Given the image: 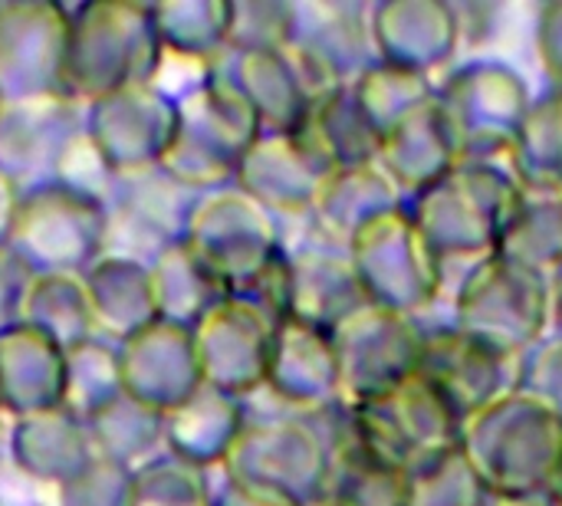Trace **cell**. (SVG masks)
<instances>
[{
	"label": "cell",
	"instance_id": "1",
	"mask_svg": "<svg viewBox=\"0 0 562 506\" xmlns=\"http://www.w3.org/2000/svg\"><path fill=\"white\" fill-rule=\"evenodd\" d=\"M520 194L507 158H461L441 181L408 198V214L441 263H477L497 254Z\"/></svg>",
	"mask_w": 562,
	"mask_h": 506
},
{
	"label": "cell",
	"instance_id": "2",
	"mask_svg": "<svg viewBox=\"0 0 562 506\" xmlns=\"http://www.w3.org/2000/svg\"><path fill=\"white\" fill-rule=\"evenodd\" d=\"M461 448L494 497H553L562 474V415L510 389L464 421Z\"/></svg>",
	"mask_w": 562,
	"mask_h": 506
},
{
	"label": "cell",
	"instance_id": "3",
	"mask_svg": "<svg viewBox=\"0 0 562 506\" xmlns=\"http://www.w3.org/2000/svg\"><path fill=\"white\" fill-rule=\"evenodd\" d=\"M333 464L336 441L296 415L247 421L221 468L247 506H313L329 497Z\"/></svg>",
	"mask_w": 562,
	"mask_h": 506
},
{
	"label": "cell",
	"instance_id": "4",
	"mask_svg": "<svg viewBox=\"0 0 562 506\" xmlns=\"http://www.w3.org/2000/svg\"><path fill=\"white\" fill-rule=\"evenodd\" d=\"M553 280L491 254L468 267L454 293L451 326L507 362H520L550 336Z\"/></svg>",
	"mask_w": 562,
	"mask_h": 506
},
{
	"label": "cell",
	"instance_id": "5",
	"mask_svg": "<svg viewBox=\"0 0 562 506\" xmlns=\"http://www.w3.org/2000/svg\"><path fill=\"white\" fill-rule=\"evenodd\" d=\"M260 132V119L244 92L227 76L214 72L201 89L178 99L175 142L161 168L171 181L201 191L234 184V175Z\"/></svg>",
	"mask_w": 562,
	"mask_h": 506
},
{
	"label": "cell",
	"instance_id": "6",
	"mask_svg": "<svg viewBox=\"0 0 562 506\" xmlns=\"http://www.w3.org/2000/svg\"><path fill=\"white\" fill-rule=\"evenodd\" d=\"M346 254L366 303L382 310L418 319L445 290L448 267L418 230L408 204L362 224L346 240Z\"/></svg>",
	"mask_w": 562,
	"mask_h": 506
},
{
	"label": "cell",
	"instance_id": "7",
	"mask_svg": "<svg viewBox=\"0 0 562 506\" xmlns=\"http://www.w3.org/2000/svg\"><path fill=\"white\" fill-rule=\"evenodd\" d=\"M346 428L352 445L395 471L415 474L461 445L464 421L422 375H412L392 392L349 405Z\"/></svg>",
	"mask_w": 562,
	"mask_h": 506
},
{
	"label": "cell",
	"instance_id": "8",
	"mask_svg": "<svg viewBox=\"0 0 562 506\" xmlns=\"http://www.w3.org/2000/svg\"><path fill=\"white\" fill-rule=\"evenodd\" d=\"M178 240L204 263L227 296L254 286L267 267L283 257L277 214L237 184L204 191L201 201L191 204Z\"/></svg>",
	"mask_w": 562,
	"mask_h": 506
},
{
	"label": "cell",
	"instance_id": "9",
	"mask_svg": "<svg viewBox=\"0 0 562 506\" xmlns=\"http://www.w3.org/2000/svg\"><path fill=\"white\" fill-rule=\"evenodd\" d=\"M533 99L527 79L501 59H471L438 86L461 158H507Z\"/></svg>",
	"mask_w": 562,
	"mask_h": 506
},
{
	"label": "cell",
	"instance_id": "10",
	"mask_svg": "<svg viewBox=\"0 0 562 506\" xmlns=\"http://www.w3.org/2000/svg\"><path fill=\"white\" fill-rule=\"evenodd\" d=\"M342 369V408L369 402L418 375L425 326L415 316L359 303L333 326Z\"/></svg>",
	"mask_w": 562,
	"mask_h": 506
},
{
	"label": "cell",
	"instance_id": "11",
	"mask_svg": "<svg viewBox=\"0 0 562 506\" xmlns=\"http://www.w3.org/2000/svg\"><path fill=\"white\" fill-rule=\"evenodd\" d=\"M277 319L244 296L217 300L191 329L204 385L247 398L263 389Z\"/></svg>",
	"mask_w": 562,
	"mask_h": 506
},
{
	"label": "cell",
	"instance_id": "12",
	"mask_svg": "<svg viewBox=\"0 0 562 506\" xmlns=\"http://www.w3.org/2000/svg\"><path fill=\"white\" fill-rule=\"evenodd\" d=\"M375 63H389L435 79L464 40V16L445 0H385L366 16Z\"/></svg>",
	"mask_w": 562,
	"mask_h": 506
},
{
	"label": "cell",
	"instance_id": "13",
	"mask_svg": "<svg viewBox=\"0 0 562 506\" xmlns=\"http://www.w3.org/2000/svg\"><path fill=\"white\" fill-rule=\"evenodd\" d=\"M333 165L306 132H260L244 155L234 184L270 214H313Z\"/></svg>",
	"mask_w": 562,
	"mask_h": 506
},
{
	"label": "cell",
	"instance_id": "14",
	"mask_svg": "<svg viewBox=\"0 0 562 506\" xmlns=\"http://www.w3.org/2000/svg\"><path fill=\"white\" fill-rule=\"evenodd\" d=\"M267 392L303 415L342 405V369L333 329L303 316H286L273 329Z\"/></svg>",
	"mask_w": 562,
	"mask_h": 506
},
{
	"label": "cell",
	"instance_id": "15",
	"mask_svg": "<svg viewBox=\"0 0 562 506\" xmlns=\"http://www.w3.org/2000/svg\"><path fill=\"white\" fill-rule=\"evenodd\" d=\"M514 369L517 362L501 359L497 352L474 342L451 323L425 329L418 375L454 408L461 421L474 418L501 395L517 389Z\"/></svg>",
	"mask_w": 562,
	"mask_h": 506
},
{
	"label": "cell",
	"instance_id": "16",
	"mask_svg": "<svg viewBox=\"0 0 562 506\" xmlns=\"http://www.w3.org/2000/svg\"><path fill=\"white\" fill-rule=\"evenodd\" d=\"M385 175L402 188L405 198L422 194L435 181H441L458 161V142L448 128V119L438 105V92L431 102L408 112L402 122L382 132L379 138V158Z\"/></svg>",
	"mask_w": 562,
	"mask_h": 506
},
{
	"label": "cell",
	"instance_id": "17",
	"mask_svg": "<svg viewBox=\"0 0 562 506\" xmlns=\"http://www.w3.org/2000/svg\"><path fill=\"white\" fill-rule=\"evenodd\" d=\"M260 119L263 132H300L310 119L313 99L283 49H234L227 76Z\"/></svg>",
	"mask_w": 562,
	"mask_h": 506
},
{
	"label": "cell",
	"instance_id": "18",
	"mask_svg": "<svg viewBox=\"0 0 562 506\" xmlns=\"http://www.w3.org/2000/svg\"><path fill=\"white\" fill-rule=\"evenodd\" d=\"M244 428V402L211 385H201L181 408L165 415V441L171 445V454L201 471L224 464Z\"/></svg>",
	"mask_w": 562,
	"mask_h": 506
},
{
	"label": "cell",
	"instance_id": "19",
	"mask_svg": "<svg viewBox=\"0 0 562 506\" xmlns=\"http://www.w3.org/2000/svg\"><path fill=\"white\" fill-rule=\"evenodd\" d=\"M290 277H293V313L310 323L333 329L346 313L366 303L346 244L326 240L319 247H303L290 254Z\"/></svg>",
	"mask_w": 562,
	"mask_h": 506
},
{
	"label": "cell",
	"instance_id": "20",
	"mask_svg": "<svg viewBox=\"0 0 562 506\" xmlns=\"http://www.w3.org/2000/svg\"><path fill=\"white\" fill-rule=\"evenodd\" d=\"M402 204H408L402 188L385 175L379 161H372L333 171L313 207V217L326 240L346 244L362 224Z\"/></svg>",
	"mask_w": 562,
	"mask_h": 506
},
{
	"label": "cell",
	"instance_id": "21",
	"mask_svg": "<svg viewBox=\"0 0 562 506\" xmlns=\"http://www.w3.org/2000/svg\"><path fill=\"white\" fill-rule=\"evenodd\" d=\"M501 257L543 277L562 273V184L520 181L510 224L497 247Z\"/></svg>",
	"mask_w": 562,
	"mask_h": 506
},
{
	"label": "cell",
	"instance_id": "22",
	"mask_svg": "<svg viewBox=\"0 0 562 506\" xmlns=\"http://www.w3.org/2000/svg\"><path fill=\"white\" fill-rule=\"evenodd\" d=\"M310 135V142L326 155L333 171L372 165L379 158V132L359 109L349 86L329 92L310 109L306 125L300 128Z\"/></svg>",
	"mask_w": 562,
	"mask_h": 506
},
{
	"label": "cell",
	"instance_id": "23",
	"mask_svg": "<svg viewBox=\"0 0 562 506\" xmlns=\"http://www.w3.org/2000/svg\"><path fill=\"white\" fill-rule=\"evenodd\" d=\"M326 501L333 506H408V474L382 464L342 438L336 441V464Z\"/></svg>",
	"mask_w": 562,
	"mask_h": 506
},
{
	"label": "cell",
	"instance_id": "24",
	"mask_svg": "<svg viewBox=\"0 0 562 506\" xmlns=\"http://www.w3.org/2000/svg\"><path fill=\"white\" fill-rule=\"evenodd\" d=\"M349 89H352L359 109L366 112V119L372 122V128L379 132V138L385 128L402 122L418 105L431 102L438 92L435 79L389 66V63H375V59L349 82Z\"/></svg>",
	"mask_w": 562,
	"mask_h": 506
},
{
	"label": "cell",
	"instance_id": "25",
	"mask_svg": "<svg viewBox=\"0 0 562 506\" xmlns=\"http://www.w3.org/2000/svg\"><path fill=\"white\" fill-rule=\"evenodd\" d=\"M507 158L520 181L562 184V89L533 99Z\"/></svg>",
	"mask_w": 562,
	"mask_h": 506
},
{
	"label": "cell",
	"instance_id": "26",
	"mask_svg": "<svg viewBox=\"0 0 562 506\" xmlns=\"http://www.w3.org/2000/svg\"><path fill=\"white\" fill-rule=\"evenodd\" d=\"M151 13L165 49H175L201 63H211L214 56L231 49L234 3H175L151 7Z\"/></svg>",
	"mask_w": 562,
	"mask_h": 506
},
{
	"label": "cell",
	"instance_id": "27",
	"mask_svg": "<svg viewBox=\"0 0 562 506\" xmlns=\"http://www.w3.org/2000/svg\"><path fill=\"white\" fill-rule=\"evenodd\" d=\"M491 487L461 445L408 474V506H491Z\"/></svg>",
	"mask_w": 562,
	"mask_h": 506
},
{
	"label": "cell",
	"instance_id": "28",
	"mask_svg": "<svg viewBox=\"0 0 562 506\" xmlns=\"http://www.w3.org/2000/svg\"><path fill=\"white\" fill-rule=\"evenodd\" d=\"M128 506H214L207 494L204 471L181 461H151L135 477H128Z\"/></svg>",
	"mask_w": 562,
	"mask_h": 506
},
{
	"label": "cell",
	"instance_id": "29",
	"mask_svg": "<svg viewBox=\"0 0 562 506\" xmlns=\"http://www.w3.org/2000/svg\"><path fill=\"white\" fill-rule=\"evenodd\" d=\"M517 389L562 415V339L547 336L517 362Z\"/></svg>",
	"mask_w": 562,
	"mask_h": 506
},
{
	"label": "cell",
	"instance_id": "30",
	"mask_svg": "<svg viewBox=\"0 0 562 506\" xmlns=\"http://www.w3.org/2000/svg\"><path fill=\"white\" fill-rule=\"evenodd\" d=\"M537 53L547 76L562 89V0H550L537 13Z\"/></svg>",
	"mask_w": 562,
	"mask_h": 506
},
{
	"label": "cell",
	"instance_id": "31",
	"mask_svg": "<svg viewBox=\"0 0 562 506\" xmlns=\"http://www.w3.org/2000/svg\"><path fill=\"white\" fill-rule=\"evenodd\" d=\"M550 336L562 339V273L553 277V319H550Z\"/></svg>",
	"mask_w": 562,
	"mask_h": 506
},
{
	"label": "cell",
	"instance_id": "32",
	"mask_svg": "<svg viewBox=\"0 0 562 506\" xmlns=\"http://www.w3.org/2000/svg\"><path fill=\"white\" fill-rule=\"evenodd\" d=\"M491 506H553V497H494Z\"/></svg>",
	"mask_w": 562,
	"mask_h": 506
},
{
	"label": "cell",
	"instance_id": "33",
	"mask_svg": "<svg viewBox=\"0 0 562 506\" xmlns=\"http://www.w3.org/2000/svg\"><path fill=\"white\" fill-rule=\"evenodd\" d=\"M553 501H557V504H562V474H560V481H557V491H553Z\"/></svg>",
	"mask_w": 562,
	"mask_h": 506
},
{
	"label": "cell",
	"instance_id": "34",
	"mask_svg": "<svg viewBox=\"0 0 562 506\" xmlns=\"http://www.w3.org/2000/svg\"><path fill=\"white\" fill-rule=\"evenodd\" d=\"M313 506H333L329 501H319V504H313Z\"/></svg>",
	"mask_w": 562,
	"mask_h": 506
},
{
	"label": "cell",
	"instance_id": "35",
	"mask_svg": "<svg viewBox=\"0 0 562 506\" xmlns=\"http://www.w3.org/2000/svg\"><path fill=\"white\" fill-rule=\"evenodd\" d=\"M553 506H562V504H557V501H553Z\"/></svg>",
	"mask_w": 562,
	"mask_h": 506
}]
</instances>
